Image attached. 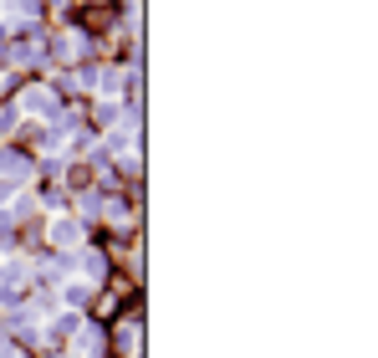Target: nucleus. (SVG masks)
<instances>
[{
	"instance_id": "7ed1b4c3",
	"label": "nucleus",
	"mask_w": 378,
	"mask_h": 358,
	"mask_svg": "<svg viewBox=\"0 0 378 358\" xmlns=\"http://www.w3.org/2000/svg\"><path fill=\"white\" fill-rule=\"evenodd\" d=\"M77 328H82V323L72 318V312H61V318H52V328H47V333H52V338H77Z\"/></svg>"
},
{
	"instance_id": "0eeeda50",
	"label": "nucleus",
	"mask_w": 378,
	"mask_h": 358,
	"mask_svg": "<svg viewBox=\"0 0 378 358\" xmlns=\"http://www.w3.org/2000/svg\"><path fill=\"white\" fill-rule=\"evenodd\" d=\"M61 292H66V302H77V307H82L87 297H93V287H87V282H66Z\"/></svg>"
},
{
	"instance_id": "20e7f679",
	"label": "nucleus",
	"mask_w": 378,
	"mask_h": 358,
	"mask_svg": "<svg viewBox=\"0 0 378 358\" xmlns=\"http://www.w3.org/2000/svg\"><path fill=\"white\" fill-rule=\"evenodd\" d=\"M82 47H87V36L72 31V36H61V41H57V56H82Z\"/></svg>"
},
{
	"instance_id": "423d86ee",
	"label": "nucleus",
	"mask_w": 378,
	"mask_h": 358,
	"mask_svg": "<svg viewBox=\"0 0 378 358\" xmlns=\"http://www.w3.org/2000/svg\"><path fill=\"white\" fill-rule=\"evenodd\" d=\"M82 277H102V256H98V251H82Z\"/></svg>"
},
{
	"instance_id": "f03ea898",
	"label": "nucleus",
	"mask_w": 378,
	"mask_h": 358,
	"mask_svg": "<svg viewBox=\"0 0 378 358\" xmlns=\"http://www.w3.org/2000/svg\"><path fill=\"white\" fill-rule=\"evenodd\" d=\"M52 241H57L61 251L77 246V241H82V225H77V220H57V225H52Z\"/></svg>"
},
{
	"instance_id": "1a4fd4ad",
	"label": "nucleus",
	"mask_w": 378,
	"mask_h": 358,
	"mask_svg": "<svg viewBox=\"0 0 378 358\" xmlns=\"http://www.w3.org/2000/svg\"><path fill=\"white\" fill-rule=\"evenodd\" d=\"M16 61H41V47H16Z\"/></svg>"
},
{
	"instance_id": "9d476101",
	"label": "nucleus",
	"mask_w": 378,
	"mask_h": 358,
	"mask_svg": "<svg viewBox=\"0 0 378 358\" xmlns=\"http://www.w3.org/2000/svg\"><path fill=\"white\" fill-rule=\"evenodd\" d=\"M0 200H11V184H0Z\"/></svg>"
},
{
	"instance_id": "f257e3e1",
	"label": "nucleus",
	"mask_w": 378,
	"mask_h": 358,
	"mask_svg": "<svg viewBox=\"0 0 378 358\" xmlns=\"http://www.w3.org/2000/svg\"><path fill=\"white\" fill-rule=\"evenodd\" d=\"M20 108H26V113H36V118H52L57 113V102H52V93H26V97H20Z\"/></svg>"
},
{
	"instance_id": "39448f33",
	"label": "nucleus",
	"mask_w": 378,
	"mask_h": 358,
	"mask_svg": "<svg viewBox=\"0 0 378 358\" xmlns=\"http://www.w3.org/2000/svg\"><path fill=\"white\" fill-rule=\"evenodd\" d=\"M0 174H26V159H20V154H11V149H0Z\"/></svg>"
},
{
	"instance_id": "6e6552de",
	"label": "nucleus",
	"mask_w": 378,
	"mask_h": 358,
	"mask_svg": "<svg viewBox=\"0 0 378 358\" xmlns=\"http://www.w3.org/2000/svg\"><path fill=\"white\" fill-rule=\"evenodd\" d=\"M138 333H143L138 323H128V328H123V348H128V353H138Z\"/></svg>"
}]
</instances>
